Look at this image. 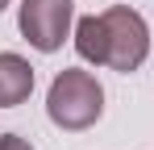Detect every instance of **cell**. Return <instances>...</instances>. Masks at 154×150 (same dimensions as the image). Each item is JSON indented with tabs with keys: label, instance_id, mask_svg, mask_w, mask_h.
I'll list each match as a JSON object with an SVG mask.
<instances>
[{
	"label": "cell",
	"instance_id": "7a4b0ae2",
	"mask_svg": "<svg viewBox=\"0 0 154 150\" xmlns=\"http://www.w3.org/2000/svg\"><path fill=\"white\" fill-rule=\"evenodd\" d=\"M100 17H104V42H108L104 67H112L121 75L137 71L150 58V25H146V17L137 8H125V4L104 8Z\"/></svg>",
	"mask_w": 154,
	"mask_h": 150
},
{
	"label": "cell",
	"instance_id": "277c9868",
	"mask_svg": "<svg viewBox=\"0 0 154 150\" xmlns=\"http://www.w3.org/2000/svg\"><path fill=\"white\" fill-rule=\"evenodd\" d=\"M33 92V67L21 54L0 50V108H17Z\"/></svg>",
	"mask_w": 154,
	"mask_h": 150
},
{
	"label": "cell",
	"instance_id": "6da1fadb",
	"mask_svg": "<svg viewBox=\"0 0 154 150\" xmlns=\"http://www.w3.org/2000/svg\"><path fill=\"white\" fill-rule=\"evenodd\" d=\"M104 113V88L92 71H79V67H63L50 79V92H46V117L67 133L79 129H92Z\"/></svg>",
	"mask_w": 154,
	"mask_h": 150
},
{
	"label": "cell",
	"instance_id": "5b68a950",
	"mask_svg": "<svg viewBox=\"0 0 154 150\" xmlns=\"http://www.w3.org/2000/svg\"><path fill=\"white\" fill-rule=\"evenodd\" d=\"M75 54L83 58V63L104 67V58H108V42H104V17H100V13L75 21Z\"/></svg>",
	"mask_w": 154,
	"mask_h": 150
},
{
	"label": "cell",
	"instance_id": "52a82bcc",
	"mask_svg": "<svg viewBox=\"0 0 154 150\" xmlns=\"http://www.w3.org/2000/svg\"><path fill=\"white\" fill-rule=\"evenodd\" d=\"M4 8H8V0H0V13H4Z\"/></svg>",
	"mask_w": 154,
	"mask_h": 150
},
{
	"label": "cell",
	"instance_id": "8992f818",
	"mask_svg": "<svg viewBox=\"0 0 154 150\" xmlns=\"http://www.w3.org/2000/svg\"><path fill=\"white\" fill-rule=\"evenodd\" d=\"M0 150H33V146H29V138H21V133H0Z\"/></svg>",
	"mask_w": 154,
	"mask_h": 150
},
{
	"label": "cell",
	"instance_id": "3957f363",
	"mask_svg": "<svg viewBox=\"0 0 154 150\" xmlns=\"http://www.w3.org/2000/svg\"><path fill=\"white\" fill-rule=\"evenodd\" d=\"M71 21H75L71 0H21V8H17L21 38L42 54H54L63 46V38L71 33Z\"/></svg>",
	"mask_w": 154,
	"mask_h": 150
}]
</instances>
